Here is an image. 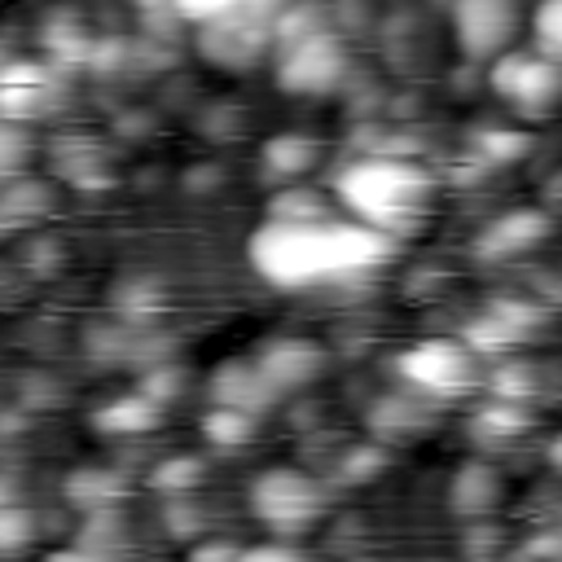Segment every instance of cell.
I'll return each mask as SVG.
<instances>
[{
	"label": "cell",
	"mask_w": 562,
	"mask_h": 562,
	"mask_svg": "<svg viewBox=\"0 0 562 562\" xmlns=\"http://www.w3.org/2000/svg\"><path fill=\"white\" fill-rule=\"evenodd\" d=\"M391 241L395 237L386 228H373L356 215L263 220L246 241V259L263 281L281 290H307L373 272L391 259Z\"/></svg>",
	"instance_id": "1"
},
{
	"label": "cell",
	"mask_w": 562,
	"mask_h": 562,
	"mask_svg": "<svg viewBox=\"0 0 562 562\" xmlns=\"http://www.w3.org/2000/svg\"><path fill=\"white\" fill-rule=\"evenodd\" d=\"M334 193H338L347 215H356V220H364L373 228H386L395 237V233L413 228L426 215L435 180L413 158L369 154V158H356L351 167L338 171Z\"/></svg>",
	"instance_id": "2"
},
{
	"label": "cell",
	"mask_w": 562,
	"mask_h": 562,
	"mask_svg": "<svg viewBox=\"0 0 562 562\" xmlns=\"http://www.w3.org/2000/svg\"><path fill=\"white\" fill-rule=\"evenodd\" d=\"M347 48L329 26L277 44V88L299 97H325L347 79Z\"/></svg>",
	"instance_id": "4"
},
{
	"label": "cell",
	"mask_w": 562,
	"mask_h": 562,
	"mask_svg": "<svg viewBox=\"0 0 562 562\" xmlns=\"http://www.w3.org/2000/svg\"><path fill=\"white\" fill-rule=\"evenodd\" d=\"M272 395H277V391L268 386V378L259 373L255 360H224V364L211 373V400H215V404L259 413L263 404H272Z\"/></svg>",
	"instance_id": "12"
},
{
	"label": "cell",
	"mask_w": 562,
	"mask_h": 562,
	"mask_svg": "<svg viewBox=\"0 0 562 562\" xmlns=\"http://www.w3.org/2000/svg\"><path fill=\"white\" fill-rule=\"evenodd\" d=\"M154 422H158V400H149L145 391L123 395L97 413V430H105V435H140Z\"/></svg>",
	"instance_id": "18"
},
{
	"label": "cell",
	"mask_w": 562,
	"mask_h": 562,
	"mask_svg": "<svg viewBox=\"0 0 562 562\" xmlns=\"http://www.w3.org/2000/svg\"><path fill=\"white\" fill-rule=\"evenodd\" d=\"M531 31H536V48L549 53L553 61H562V0H540Z\"/></svg>",
	"instance_id": "23"
},
{
	"label": "cell",
	"mask_w": 562,
	"mask_h": 562,
	"mask_svg": "<svg viewBox=\"0 0 562 562\" xmlns=\"http://www.w3.org/2000/svg\"><path fill=\"white\" fill-rule=\"evenodd\" d=\"M35 154V140L26 132V123H13V119H0V184L26 176V162Z\"/></svg>",
	"instance_id": "21"
},
{
	"label": "cell",
	"mask_w": 562,
	"mask_h": 562,
	"mask_svg": "<svg viewBox=\"0 0 562 562\" xmlns=\"http://www.w3.org/2000/svg\"><path fill=\"white\" fill-rule=\"evenodd\" d=\"M48 184L31 180V176H18L9 184H0V233H13V228H31L35 220L48 215Z\"/></svg>",
	"instance_id": "15"
},
{
	"label": "cell",
	"mask_w": 562,
	"mask_h": 562,
	"mask_svg": "<svg viewBox=\"0 0 562 562\" xmlns=\"http://www.w3.org/2000/svg\"><path fill=\"white\" fill-rule=\"evenodd\" d=\"M470 430H474L479 443L501 448V443H509V439H518V435L531 430V413H527L522 400H505V395H496L487 408L474 413V426H470Z\"/></svg>",
	"instance_id": "16"
},
{
	"label": "cell",
	"mask_w": 562,
	"mask_h": 562,
	"mask_svg": "<svg viewBox=\"0 0 562 562\" xmlns=\"http://www.w3.org/2000/svg\"><path fill=\"white\" fill-rule=\"evenodd\" d=\"M259 413H246V408H228V404H215L206 417H202V435L215 443V448H246L259 430L255 422Z\"/></svg>",
	"instance_id": "19"
},
{
	"label": "cell",
	"mask_w": 562,
	"mask_h": 562,
	"mask_svg": "<svg viewBox=\"0 0 562 562\" xmlns=\"http://www.w3.org/2000/svg\"><path fill=\"white\" fill-rule=\"evenodd\" d=\"M259 373L268 378V386L281 395V391H299L307 386L312 378H321L325 369V347L312 342V338H272L259 347L255 356Z\"/></svg>",
	"instance_id": "11"
},
{
	"label": "cell",
	"mask_w": 562,
	"mask_h": 562,
	"mask_svg": "<svg viewBox=\"0 0 562 562\" xmlns=\"http://www.w3.org/2000/svg\"><path fill=\"white\" fill-rule=\"evenodd\" d=\"M549 233H553L549 211H540V206H514V211H501L474 237V250H479V259H518V255L536 250Z\"/></svg>",
	"instance_id": "10"
},
{
	"label": "cell",
	"mask_w": 562,
	"mask_h": 562,
	"mask_svg": "<svg viewBox=\"0 0 562 562\" xmlns=\"http://www.w3.org/2000/svg\"><path fill=\"white\" fill-rule=\"evenodd\" d=\"M479 154L487 162H514V158L527 154V136H518V132H483L479 136Z\"/></svg>",
	"instance_id": "26"
},
{
	"label": "cell",
	"mask_w": 562,
	"mask_h": 562,
	"mask_svg": "<svg viewBox=\"0 0 562 562\" xmlns=\"http://www.w3.org/2000/svg\"><path fill=\"white\" fill-rule=\"evenodd\" d=\"M4 61H9V53H4V48H0V66H4Z\"/></svg>",
	"instance_id": "31"
},
{
	"label": "cell",
	"mask_w": 562,
	"mask_h": 562,
	"mask_svg": "<svg viewBox=\"0 0 562 562\" xmlns=\"http://www.w3.org/2000/svg\"><path fill=\"white\" fill-rule=\"evenodd\" d=\"M268 40H272V18H263V13H255V9L241 4L237 13L206 22L198 44L220 66H246V61H255L268 48Z\"/></svg>",
	"instance_id": "9"
},
{
	"label": "cell",
	"mask_w": 562,
	"mask_h": 562,
	"mask_svg": "<svg viewBox=\"0 0 562 562\" xmlns=\"http://www.w3.org/2000/svg\"><path fill=\"white\" fill-rule=\"evenodd\" d=\"M294 544H259V549H241V558H294Z\"/></svg>",
	"instance_id": "28"
},
{
	"label": "cell",
	"mask_w": 562,
	"mask_h": 562,
	"mask_svg": "<svg viewBox=\"0 0 562 562\" xmlns=\"http://www.w3.org/2000/svg\"><path fill=\"white\" fill-rule=\"evenodd\" d=\"M496 501H501V474H496L487 461H465V465L452 474V483H448V505H452L457 514H465V518L492 514Z\"/></svg>",
	"instance_id": "13"
},
{
	"label": "cell",
	"mask_w": 562,
	"mask_h": 562,
	"mask_svg": "<svg viewBox=\"0 0 562 562\" xmlns=\"http://www.w3.org/2000/svg\"><path fill=\"white\" fill-rule=\"evenodd\" d=\"M61 97V75L48 61H22L9 57L0 66V119L31 123L44 119Z\"/></svg>",
	"instance_id": "8"
},
{
	"label": "cell",
	"mask_w": 562,
	"mask_h": 562,
	"mask_svg": "<svg viewBox=\"0 0 562 562\" xmlns=\"http://www.w3.org/2000/svg\"><path fill=\"white\" fill-rule=\"evenodd\" d=\"M518 0H452V40L470 61H492L514 48Z\"/></svg>",
	"instance_id": "7"
},
{
	"label": "cell",
	"mask_w": 562,
	"mask_h": 562,
	"mask_svg": "<svg viewBox=\"0 0 562 562\" xmlns=\"http://www.w3.org/2000/svg\"><path fill=\"white\" fill-rule=\"evenodd\" d=\"M316 215H329V202L316 189H303V184H290V180L268 202V220H316Z\"/></svg>",
	"instance_id": "22"
},
{
	"label": "cell",
	"mask_w": 562,
	"mask_h": 562,
	"mask_svg": "<svg viewBox=\"0 0 562 562\" xmlns=\"http://www.w3.org/2000/svg\"><path fill=\"white\" fill-rule=\"evenodd\" d=\"M167 4H171V13H176V18L206 26V22H215V18H228V13H237L246 0H167Z\"/></svg>",
	"instance_id": "24"
},
{
	"label": "cell",
	"mask_w": 562,
	"mask_h": 562,
	"mask_svg": "<svg viewBox=\"0 0 562 562\" xmlns=\"http://www.w3.org/2000/svg\"><path fill=\"white\" fill-rule=\"evenodd\" d=\"M316 158H321V145L303 132H277L263 140V154H259V162L272 180H299L316 167Z\"/></svg>",
	"instance_id": "14"
},
{
	"label": "cell",
	"mask_w": 562,
	"mask_h": 562,
	"mask_svg": "<svg viewBox=\"0 0 562 562\" xmlns=\"http://www.w3.org/2000/svg\"><path fill=\"white\" fill-rule=\"evenodd\" d=\"M241 549L237 544H198L193 549V558H237Z\"/></svg>",
	"instance_id": "29"
},
{
	"label": "cell",
	"mask_w": 562,
	"mask_h": 562,
	"mask_svg": "<svg viewBox=\"0 0 562 562\" xmlns=\"http://www.w3.org/2000/svg\"><path fill=\"white\" fill-rule=\"evenodd\" d=\"M250 514L277 536H299L325 514V487L307 470L272 465L250 483Z\"/></svg>",
	"instance_id": "3"
},
{
	"label": "cell",
	"mask_w": 562,
	"mask_h": 562,
	"mask_svg": "<svg viewBox=\"0 0 562 562\" xmlns=\"http://www.w3.org/2000/svg\"><path fill=\"white\" fill-rule=\"evenodd\" d=\"M382 470H386V452L373 448V443H364V448H356V452L342 457V479L347 483H364V479H373Z\"/></svg>",
	"instance_id": "27"
},
{
	"label": "cell",
	"mask_w": 562,
	"mask_h": 562,
	"mask_svg": "<svg viewBox=\"0 0 562 562\" xmlns=\"http://www.w3.org/2000/svg\"><path fill=\"white\" fill-rule=\"evenodd\" d=\"M369 426L386 439H413L417 430H426V404L417 400V391L413 395H391L369 413Z\"/></svg>",
	"instance_id": "17"
},
{
	"label": "cell",
	"mask_w": 562,
	"mask_h": 562,
	"mask_svg": "<svg viewBox=\"0 0 562 562\" xmlns=\"http://www.w3.org/2000/svg\"><path fill=\"white\" fill-rule=\"evenodd\" d=\"M549 465H553V470H562V435L549 443Z\"/></svg>",
	"instance_id": "30"
},
{
	"label": "cell",
	"mask_w": 562,
	"mask_h": 562,
	"mask_svg": "<svg viewBox=\"0 0 562 562\" xmlns=\"http://www.w3.org/2000/svg\"><path fill=\"white\" fill-rule=\"evenodd\" d=\"M487 83L514 110L549 114L562 101V61H553L540 48H505L501 57H492Z\"/></svg>",
	"instance_id": "6"
},
{
	"label": "cell",
	"mask_w": 562,
	"mask_h": 562,
	"mask_svg": "<svg viewBox=\"0 0 562 562\" xmlns=\"http://www.w3.org/2000/svg\"><path fill=\"white\" fill-rule=\"evenodd\" d=\"M206 479V465L193 457V452H180V457H167L154 474H149V483H154V492H162V496H184V492H193L198 483Z\"/></svg>",
	"instance_id": "20"
},
{
	"label": "cell",
	"mask_w": 562,
	"mask_h": 562,
	"mask_svg": "<svg viewBox=\"0 0 562 562\" xmlns=\"http://www.w3.org/2000/svg\"><path fill=\"white\" fill-rule=\"evenodd\" d=\"M400 378L422 395V400H457L474 386V351L470 342L457 338H422L395 360Z\"/></svg>",
	"instance_id": "5"
},
{
	"label": "cell",
	"mask_w": 562,
	"mask_h": 562,
	"mask_svg": "<svg viewBox=\"0 0 562 562\" xmlns=\"http://www.w3.org/2000/svg\"><path fill=\"white\" fill-rule=\"evenodd\" d=\"M31 531H35V518L18 501L0 505V549H22L31 540Z\"/></svg>",
	"instance_id": "25"
}]
</instances>
